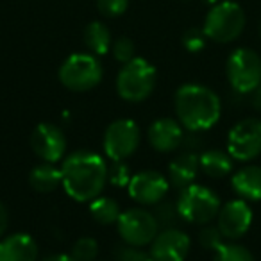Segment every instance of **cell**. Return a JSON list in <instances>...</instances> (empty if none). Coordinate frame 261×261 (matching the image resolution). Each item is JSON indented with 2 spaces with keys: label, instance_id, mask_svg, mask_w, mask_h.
Here are the masks:
<instances>
[{
  "label": "cell",
  "instance_id": "obj_1",
  "mask_svg": "<svg viewBox=\"0 0 261 261\" xmlns=\"http://www.w3.org/2000/svg\"><path fill=\"white\" fill-rule=\"evenodd\" d=\"M63 188L77 202H91L108 185V163L93 150H75L61 163Z\"/></svg>",
  "mask_w": 261,
  "mask_h": 261
},
{
  "label": "cell",
  "instance_id": "obj_2",
  "mask_svg": "<svg viewBox=\"0 0 261 261\" xmlns=\"http://www.w3.org/2000/svg\"><path fill=\"white\" fill-rule=\"evenodd\" d=\"M175 115L181 125L190 133H202L220 120L222 102L211 88L188 83L179 86L174 97Z\"/></svg>",
  "mask_w": 261,
  "mask_h": 261
},
{
  "label": "cell",
  "instance_id": "obj_3",
  "mask_svg": "<svg viewBox=\"0 0 261 261\" xmlns=\"http://www.w3.org/2000/svg\"><path fill=\"white\" fill-rule=\"evenodd\" d=\"M156 68L147 59L135 58L122 66L116 75V91L127 102H143L156 88Z\"/></svg>",
  "mask_w": 261,
  "mask_h": 261
},
{
  "label": "cell",
  "instance_id": "obj_4",
  "mask_svg": "<svg viewBox=\"0 0 261 261\" xmlns=\"http://www.w3.org/2000/svg\"><path fill=\"white\" fill-rule=\"evenodd\" d=\"M222 207L220 197L204 185H190L177 197V210L181 218L190 224L207 225L215 220Z\"/></svg>",
  "mask_w": 261,
  "mask_h": 261
},
{
  "label": "cell",
  "instance_id": "obj_5",
  "mask_svg": "<svg viewBox=\"0 0 261 261\" xmlns=\"http://www.w3.org/2000/svg\"><path fill=\"white\" fill-rule=\"evenodd\" d=\"M243 27H245V13L242 6L225 0L210 9L202 31L207 40H213L217 43H231L240 38Z\"/></svg>",
  "mask_w": 261,
  "mask_h": 261
},
{
  "label": "cell",
  "instance_id": "obj_6",
  "mask_svg": "<svg viewBox=\"0 0 261 261\" xmlns=\"http://www.w3.org/2000/svg\"><path fill=\"white\" fill-rule=\"evenodd\" d=\"M59 81L70 91L83 93L98 86L102 81V65L97 56L77 52L66 58L59 66Z\"/></svg>",
  "mask_w": 261,
  "mask_h": 261
},
{
  "label": "cell",
  "instance_id": "obj_7",
  "mask_svg": "<svg viewBox=\"0 0 261 261\" xmlns=\"http://www.w3.org/2000/svg\"><path fill=\"white\" fill-rule=\"evenodd\" d=\"M225 73L231 88L240 95H249L261 84V58L252 48H236L229 54Z\"/></svg>",
  "mask_w": 261,
  "mask_h": 261
},
{
  "label": "cell",
  "instance_id": "obj_8",
  "mask_svg": "<svg viewBox=\"0 0 261 261\" xmlns=\"http://www.w3.org/2000/svg\"><path fill=\"white\" fill-rule=\"evenodd\" d=\"M116 229L123 243L135 247H147L160 232L156 217L145 207H129L122 211L116 222Z\"/></svg>",
  "mask_w": 261,
  "mask_h": 261
},
{
  "label": "cell",
  "instance_id": "obj_9",
  "mask_svg": "<svg viewBox=\"0 0 261 261\" xmlns=\"http://www.w3.org/2000/svg\"><path fill=\"white\" fill-rule=\"evenodd\" d=\"M142 140V133L135 120L120 118L109 123L104 133L102 147L108 160L111 161H125L136 152Z\"/></svg>",
  "mask_w": 261,
  "mask_h": 261
},
{
  "label": "cell",
  "instance_id": "obj_10",
  "mask_svg": "<svg viewBox=\"0 0 261 261\" xmlns=\"http://www.w3.org/2000/svg\"><path fill=\"white\" fill-rule=\"evenodd\" d=\"M227 152L234 161H252L261 154V120L243 118L227 135Z\"/></svg>",
  "mask_w": 261,
  "mask_h": 261
},
{
  "label": "cell",
  "instance_id": "obj_11",
  "mask_svg": "<svg viewBox=\"0 0 261 261\" xmlns=\"http://www.w3.org/2000/svg\"><path fill=\"white\" fill-rule=\"evenodd\" d=\"M29 143L33 152L47 163H58V161L65 160L66 147H68L65 133L58 125L48 122L38 123L34 127Z\"/></svg>",
  "mask_w": 261,
  "mask_h": 261
},
{
  "label": "cell",
  "instance_id": "obj_12",
  "mask_svg": "<svg viewBox=\"0 0 261 261\" xmlns=\"http://www.w3.org/2000/svg\"><path fill=\"white\" fill-rule=\"evenodd\" d=\"M170 182L161 172L156 170H142L130 177L127 185L129 197L140 206H154L167 197Z\"/></svg>",
  "mask_w": 261,
  "mask_h": 261
},
{
  "label": "cell",
  "instance_id": "obj_13",
  "mask_svg": "<svg viewBox=\"0 0 261 261\" xmlns=\"http://www.w3.org/2000/svg\"><path fill=\"white\" fill-rule=\"evenodd\" d=\"M252 218L254 213L249 202L243 199H234L220 207L217 215V227L220 229L225 240L234 242L249 232Z\"/></svg>",
  "mask_w": 261,
  "mask_h": 261
},
{
  "label": "cell",
  "instance_id": "obj_14",
  "mask_svg": "<svg viewBox=\"0 0 261 261\" xmlns=\"http://www.w3.org/2000/svg\"><path fill=\"white\" fill-rule=\"evenodd\" d=\"M149 247L154 261H185L192 249V240L185 231L170 227L161 229Z\"/></svg>",
  "mask_w": 261,
  "mask_h": 261
},
{
  "label": "cell",
  "instance_id": "obj_15",
  "mask_svg": "<svg viewBox=\"0 0 261 261\" xmlns=\"http://www.w3.org/2000/svg\"><path fill=\"white\" fill-rule=\"evenodd\" d=\"M147 138L150 147L158 152H174L185 142V130L177 120L160 118L150 123Z\"/></svg>",
  "mask_w": 261,
  "mask_h": 261
},
{
  "label": "cell",
  "instance_id": "obj_16",
  "mask_svg": "<svg viewBox=\"0 0 261 261\" xmlns=\"http://www.w3.org/2000/svg\"><path fill=\"white\" fill-rule=\"evenodd\" d=\"M40 249L27 232H15L0 238V261H38Z\"/></svg>",
  "mask_w": 261,
  "mask_h": 261
},
{
  "label": "cell",
  "instance_id": "obj_17",
  "mask_svg": "<svg viewBox=\"0 0 261 261\" xmlns=\"http://www.w3.org/2000/svg\"><path fill=\"white\" fill-rule=\"evenodd\" d=\"M231 186L240 199L247 202L261 200V165H245L231 177Z\"/></svg>",
  "mask_w": 261,
  "mask_h": 261
},
{
  "label": "cell",
  "instance_id": "obj_18",
  "mask_svg": "<svg viewBox=\"0 0 261 261\" xmlns=\"http://www.w3.org/2000/svg\"><path fill=\"white\" fill-rule=\"evenodd\" d=\"M199 172V156L195 152H182L175 160H172V163L168 165V182L174 188L182 190L186 186L193 185Z\"/></svg>",
  "mask_w": 261,
  "mask_h": 261
},
{
  "label": "cell",
  "instance_id": "obj_19",
  "mask_svg": "<svg viewBox=\"0 0 261 261\" xmlns=\"http://www.w3.org/2000/svg\"><path fill=\"white\" fill-rule=\"evenodd\" d=\"M200 172L211 179H224L232 172L234 160L227 150L207 149L199 156Z\"/></svg>",
  "mask_w": 261,
  "mask_h": 261
},
{
  "label": "cell",
  "instance_id": "obj_20",
  "mask_svg": "<svg viewBox=\"0 0 261 261\" xmlns=\"http://www.w3.org/2000/svg\"><path fill=\"white\" fill-rule=\"evenodd\" d=\"M29 185L40 193L54 192L59 185H63L61 168L56 167V163H47V161L36 165L29 174Z\"/></svg>",
  "mask_w": 261,
  "mask_h": 261
},
{
  "label": "cell",
  "instance_id": "obj_21",
  "mask_svg": "<svg viewBox=\"0 0 261 261\" xmlns=\"http://www.w3.org/2000/svg\"><path fill=\"white\" fill-rule=\"evenodd\" d=\"M84 45L93 56H104L111 50V33L102 22H91L84 29Z\"/></svg>",
  "mask_w": 261,
  "mask_h": 261
},
{
  "label": "cell",
  "instance_id": "obj_22",
  "mask_svg": "<svg viewBox=\"0 0 261 261\" xmlns=\"http://www.w3.org/2000/svg\"><path fill=\"white\" fill-rule=\"evenodd\" d=\"M120 206L111 197H97L90 202V215L97 224L100 225H113L120 218Z\"/></svg>",
  "mask_w": 261,
  "mask_h": 261
},
{
  "label": "cell",
  "instance_id": "obj_23",
  "mask_svg": "<svg viewBox=\"0 0 261 261\" xmlns=\"http://www.w3.org/2000/svg\"><path fill=\"white\" fill-rule=\"evenodd\" d=\"M152 215L156 217L160 229H170L177 227V224L182 220L181 213L177 210V202H168V200H161V202L154 204Z\"/></svg>",
  "mask_w": 261,
  "mask_h": 261
},
{
  "label": "cell",
  "instance_id": "obj_24",
  "mask_svg": "<svg viewBox=\"0 0 261 261\" xmlns=\"http://www.w3.org/2000/svg\"><path fill=\"white\" fill-rule=\"evenodd\" d=\"M213 261H256L247 247L238 243H224L218 250H215Z\"/></svg>",
  "mask_w": 261,
  "mask_h": 261
},
{
  "label": "cell",
  "instance_id": "obj_25",
  "mask_svg": "<svg viewBox=\"0 0 261 261\" xmlns=\"http://www.w3.org/2000/svg\"><path fill=\"white\" fill-rule=\"evenodd\" d=\"M115 261H154L149 250H143V247H135L129 243H120L113 249Z\"/></svg>",
  "mask_w": 261,
  "mask_h": 261
},
{
  "label": "cell",
  "instance_id": "obj_26",
  "mask_svg": "<svg viewBox=\"0 0 261 261\" xmlns=\"http://www.w3.org/2000/svg\"><path fill=\"white\" fill-rule=\"evenodd\" d=\"M98 242L91 236H83L72 247V256L77 261H97Z\"/></svg>",
  "mask_w": 261,
  "mask_h": 261
},
{
  "label": "cell",
  "instance_id": "obj_27",
  "mask_svg": "<svg viewBox=\"0 0 261 261\" xmlns=\"http://www.w3.org/2000/svg\"><path fill=\"white\" fill-rule=\"evenodd\" d=\"M130 177V168L125 161H111L108 165V182L116 188H125L129 185Z\"/></svg>",
  "mask_w": 261,
  "mask_h": 261
},
{
  "label": "cell",
  "instance_id": "obj_28",
  "mask_svg": "<svg viewBox=\"0 0 261 261\" xmlns=\"http://www.w3.org/2000/svg\"><path fill=\"white\" fill-rule=\"evenodd\" d=\"M199 243L202 245V249L213 250L215 252V250H218L224 245L225 238L217 225H206V227H202V231L199 232Z\"/></svg>",
  "mask_w": 261,
  "mask_h": 261
},
{
  "label": "cell",
  "instance_id": "obj_29",
  "mask_svg": "<svg viewBox=\"0 0 261 261\" xmlns=\"http://www.w3.org/2000/svg\"><path fill=\"white\" fill-rule=\"evenodd\" d=\"M111 50H113V58H115L118 63H122V65H125V63H129L130 59H135L136 47L130 38L122 36V38H118V40L113 41Z\"/></svg>",
  "mask_w": 261,
  "mask_h": 261
},
{
  "label": "cell",
  "instance_id": "obj_30",
  "mask_svg": "<svg viewBox=\"0 0 261 261\" xmlns=\"http://www.w3.org/2000/svg\"><path fill=\"white\" fill-rule=\"evenodd\" d=\"M206 40L207 36L204 34L202 29H197V27H192L185 33L182 36V47L186 48L188 52H200L204 47H206Z\"/></svg>",
  "mask_w": 261,
  "mask_h": 261
},
{
  "label": "cell",
  "instance_id": "obj_31",
  "mask_svg": "<svg viewBox=\"0 0 261 261\" xmlns=\"http://www.w3.org/2000/svg\"><path fill=\"white\" fill-rule=\"evenodd\" d=\"M129 6V0H97V8L108 18H116L123 15Z\"/></svg>",
  "mask_w": 261,
  "mask_h": 261
},
{
  "label": "cell",
  "instance_id": "obj_32",
  "mask_svg": "<svg viewBox=\"0 0 261 261\" xmlns=\"http://www.w3.org/2000/svg\"><path fill=\"white\" fill-rule=\"evenodd\" d=\"M8 224H9V215L8 210L2 202H0V238L4 236V232L8 231Z\"/></svg>",
  "mask_w": 261,
  "mask_h": 261
},
{
  "label": "cell",
  "instance_id": "obj_33",
  "mask_svg": "<svg viewBox=\"0 0 261 261\" xmlns=\"http://www.w3.org/2000/svg\"><path fill=\"white\" fill-rule=\"evenodd\" d=\"M41 261H77L72 254H50V256L43 257Z\"/></svg>",
  "mask_w": 261,
  "mask_h": 261
},
{
  "label": "cell",
  "instance_id": "obj_34",
  "mask_svg": "<svg viewBox=\"0 0 261 261\" xmlns=\"http://www.w3.org/2000/svg\"><path fill=\"white\" fill-rule=\"evenodd\" d=\"M250 95H252V106H254V109H257V111L261 113V84Z\"/></svg>",
  "mask_w": 261,
  "mask_h": 261
},
{
  "label": "cell",
  "instance_id": "obj_35",
  "mask_svg": "<svg viewBox=\"0 0 261 261\" xmlns=\"http://www.w3.org/2000/svg\"><path fill=\"white\" fill-rule=\"evenodd\" d=\"M259 38H261V23H259Z\"/></svg>",
  "mask_w": 261,
  "mask_h": 261
}]
</instances>
